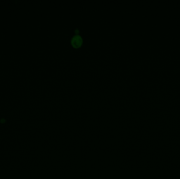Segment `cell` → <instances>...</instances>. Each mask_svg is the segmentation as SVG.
<instances>
[{
    "label": "cell",
    "instance_id": "obj_1",
    "mask_svg": "<svg viewBox=\"0 0 180 179\" xmlns=\"http://www.w3.org/2000/svg\"><path fill=\"white\" fill-rule=\"evenodd\" d=\"M82 38L78 35L74 36L71 40V43L74 47H80L81 45H82Z\"/></svg>",
    "mask_w": 180,
    "mask_h": 179
},
{
    "label": "cell",
    "instance_id": "obj_2",
    "mask_svg": "<svg viewBox=\"0 0 180 179\" xmlns=\"http://www.w3.org/2000/svg\"><path fill=\"white\" fill-rule=\"evenodd\" d=\"M5 123H6V119H5L2 118L1 119H0V123L1 124H4Z\"/></svg>",
    "mask_w": 180,
    "mask_h": 179
}]
</instances>
